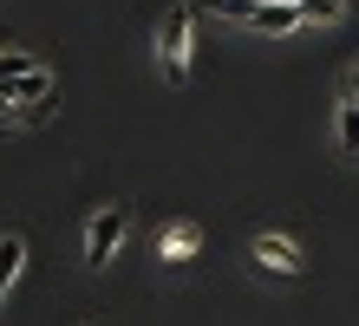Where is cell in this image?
<instances>
[{
    "label": "cell",
    "mask_w": 359,
    "mask_h": 326,
    "mask_svg": "<svg viewBox=\"0 0 359 326\" xmlns=\"http://www.w3.org/2000/svg\"><path fill=\"white\" fill-rule=\"evenodd\" d=\"M157 65L170 85H189V65H196V7H170L157 27Z\"/></svg>",
    "instance_id": "obj_1"
},
{
    "label": "cell",
    "mask_w": 359,
    "mask_h": 326,
    "mask_svg": "<svg viewBox=\"0 0 359 326\" xmlns=\"http://www.w3.org/2000/svg\"><path fill=\"white\" fill-rule=\"evenodd\" d=\"M124 235H131V209H124V203L98 209L92 222H86V261H92V268H104V261L124 248Z\"/></svg>",
    "instance_id": "obj_2"
},
{
    "label": "cell",
    "mask_w": 359,
    "mask_h": 326,
    "mask_svg": "<svg viewBox=\"0 0 359 326\" xmlns=\"http://www.w3.org/2000/svg\"><path fill=\"white\" fill-rule=\"evenodd\" d=\"M248 254H255L262 274H301V268H307V254H301V242H294V235H255V242H248Z\"/></svg>",
    "instance_id": "obj_3"
},
{
    "label": "cell",
    "mask_w": 359,
    "mask_h": 326,
    "mask_svg": "<svg viewBox=\"0 0 359 326\" xmlns=\"http://www.w3.org/2000/svg\"><path fill=\"white\" fill-rule=\"evenodd\" d=\"M196 248H203V229H196V222H170V229L157 235V261H170V268L196 261Z\"/></svg>",
    "instance_id": "obj_4"
},
{
    "label": "cell",
    "mask_w": 359,
    "mask_h": 326,
    "mask_svg": "<svg viewBox=\"0 0 359 326\" xmlns=\"http://www.w3.org/2000/svg\"><path fill=\"white\" fill-rule=\"evenodd\" d=\"M248 27H255V33H268V39H281V33H301V13H294V0H262Z\"/></svg>",
    "instance_id": "obj_5"
},
{
    "label": "cell",
    "mask_w": 359,
    "mask_h": 326,
    "mask_svg": "<svg viewBox=\"0 0 359 326\" xmlns=\"http://www.w3.org/2000/svg\"><path fill=\"white\" fill-rule=\"evenodd\" d=\"M27 268V235H0V307H7V287Z\"/></svg>",
    "instance_id": "obj_6"
},
{
    "label": "cell",
    "mask_w": 359,
    "mask_h": 326,
    "mask_svg": "<svg viewBox=\"0 0 359 326\" xmlns=\"http://www.w3.org/2000/svg\"><path fill=\"white\" fill-rule=\"evenodd\" d=\"M333 144H340V157H359V98H340V111H333Z\"/></svg>",
    "instance_id": "obj_7"
},
{
    "label": "cell",
    "mask_w": 359,
    "mask_h": 326,
    "mask_svg": "<svg viewBox=\"0 0 359 326\" xmlns=\"http://www.w3.org/2000/svg\"><path fill=\"white\" fill-rule=\"evenodd\" d=\"M294 13H301V27H333V20H346V0H294Z\"/></svg>",
    "instance_id": "obj_8"
},
{
    "label": "cell",
    "mask_w": 359,
    "mask_h": 326,
    "mask_svg": "<svg viewBox=\"0 0 359 326\" xmlns=\"http://www.w3.org/2000/svg\"><path fill=\"white\" fill-rule=\"evenodd\" d=\"M262 0H203V13H216V20H236V27H248L255 20Z\"/></svg>",
    "instance_id": "obj_9"
}]
</instances>
